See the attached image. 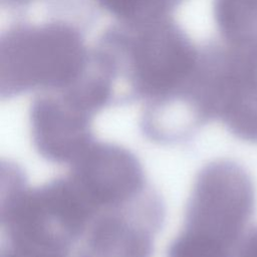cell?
<instances>
[{"label":"cell","instance_id":"ba28073f","mask_svg":"<svg viewBox=\"0 0 257 257\" xmlns=\"http://www.w3.org/2000/svg\"><path fill=\"white\" fill-rule=\"evenodd\" d=\"M2 4L7 5L8 7H23L28 5L29 3H31L34 0H1Z\"/></svg>","mask_w":257,"mask_h":257},{"label":"cell","instance_id":"52a82bcc","mask_svg":"<svg viewBox=\"0 0 257 257\" xmlns=\"http://www.w3.org/2000/svg\"><path fill=\"white\" fill-rule=\"evenodd\" d=\"M235 257H257V226L246 231L238 245Z\"/></svg>","mask_w":257,"mask_h":257},{"label":"cell","instance_id":"5b68a950","mask_svg":"<svg viewBox=\"0 0 257 257\" xmlns=\"http://www.w3.org/2000/svg\"><path fill=\"white\" fill-rule=\"evenodd\" d=\"M213 16L224 44L236 49L257 46V0H213Z\"/></svg>","mask_w":257,"mask_h":257},{"label":"cell","instance_id":"7a4b0ae2","mask_svg":"<svg viewBox=\"0 0 257 257\" xmlns=\"http://www.w3.org/2000/svg\"><path fill=\"white\" fill-rule=\"evenodd\" d=\"M255 205L254 184L242 166L230 160L207 164L196 176L167 257H235Z\"/></svg>","mask_w":257,"mask_h":257},{"label":"cell","instance_id":"3957f363","mask_svg":"<svg viewBox=\"0 0 257 257\" xmlns=\"http://www.w3.org/2000/svg\"><path fill=\"white\" fill-rule=\"evenodd\" d=\"M90 56L82 32L71 23H15L0 36L1 98L65 89L83 75Z\"/></svg>","mask_w":257,"mask_h":257},{"label":"cell","instance_id":"277c9868","mask_svg":"<svg viewBox=\"0 0 257 257\" xmlns=\"http://www.w3.org/2000/svg\"><path fill=\"white\" fill-rule=\"evenodd\" d=\"M93 117L57 92H38L29 109L33 147L50 163L70 165L95 141Z\"/></svg>","mask_w":257,"mask_h":257},{"label":"cell","instance_id":"9c48e42d","mask_svg":"<svg viewBox=\"0 0 257 257\" xmlns=\"http://www.w3.org/2000/svg\"><path fill=\"white\" fill-rule=\"evenodd\" d=\"M175 2H176V3H177V5L179 6V5L183 2V0H175Z\"/></svg>","mask_w":257,"mask_h":257},{"label":"cell","instance_id":"6da1fadb","mask_svg":"<svg viewBox=\"0 0 257 257\" xmlns=\"http://www.w3.org/2000/svg\"><path fill=\"white\" fill-rule=\"evenodd\" d=\"M125 88V100L155 106L179 96L195 73L196 46L171 15L108 27L95 46Z\"/></svg>","mask_w":257,"mask_h":257},{"label":"cell","instance_id":"8992f818","mask_svg":"<svg viewBox=\"0 0 257 257\" xmlns=\"http://www.w3.org/2000/svg\"><path fill=\"white\" fill-rule=\"evenodd\" d=\"M118 22L132 23L171 15L175 0H94Z\"/></svg>","mask_w":257,"mask_h":257}]
</instances>
